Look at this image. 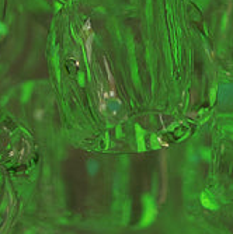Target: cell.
Listing matches in <instances>:
<instances>
[{
    "label": "cell",
    "instance_id": "1",
    "mask_svg": "<svg viewBox=\"0 0 233 234\" xmlns=\"http://www.w3.org/2000/svg\"><path fill=\"white\" fill-rule=\"evenodd\" d=\"M91 41H93V34H90V37L86 39V49H87V58H91Z\"/></svg>",
    "mask_w": 233,
    "mask_h": 234
}]
</instances>
